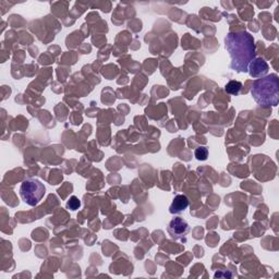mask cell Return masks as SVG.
Masks as SVG:
<instances>
[{"instance_id":"obj_3","label":"cell","mask_w":279,"mask_h":279,"mask_svg":"<svg viewBox=\"0 0 279 279\" xmlns=\"http://www.w3.org/2000/svg\"><path fill=\"white\" fill-rule=\"evenodd\" d=\"M46 193V188L38 179H29L22 182L20 187V195L25 204L36 206Z\"/></svg>"},{"instance_id":"obj_5","label":"cell","mask_w":279,"mask_h":279,"mask_svg":"<svg viewBox=\"0 0 279 279\" xmlns=\"http://www.w3.org/2000/svg\"><path fill=\"white\" fill-rule=\"evenodd\" d=\"M268 70H269V66L263 58H255L251 62L248 69L250 76L255 79L265 77L268 73Z\"/></svg>"},{"instance_id":"obj_6","label":"cell","mask_w":279,"mask_h":279,"mask_svg":"<svg viewBox=\"0 0 279 279\" xmlns=\"http://www.w3.org/2000/svg\"><path fill=\"white\" fill-rule=\"evenodd\" d=\"M189 206V199L183 194H178L174 197L173 203L170 205V213L172 214H180L184 212Z\"/></svg>"},{"instance_id":"obj_8","label":"cell","mask_w":279,"mask_h":279,"mask_svg":"<svg viewBox=\"0 0 279 279\" xmlns=\"http://www.w3.org/2000/svg\"><path fill=\"white\" fill-rule=\"evenodd\" d=\"M194 156H195V158L197 160H201V161L206 160V159H208V157H209V150H208V147L199 146V147H197L195 150V152H194Z\"/></svg>"},{"instance_id":"obj_2","label":"cell","mask_w":279,"mask_h":279,"mask_svg":"<svg viewBox=\"0 0 279 279\" xmlns=\"http://www.w3.org/2000/svg\"><path fill=\"white\" fill-rule=\"evenodd\" d=\"M254 101L264 108L277 106L279 103V78L272 73L255 80L251 86Z\"/></svg>"},{"instance_id":"obj_4","label":"cell","mask_w":279,"mask_h":279,"mask_svg":"<svg viewBox=\"0 0 279 279\" xmlns=\"http://www.w3.org/2000/svg\"><path fill=\"white\" fill-rule=\"evenodd\" d=\"M190 231L189 224L181 217H175L168 225V232L174 239H181Z\"/></svg>"},{"instance_id":"obj_1","label":"cell","mask_w":279,"mask_h":279,"mask_svg":"<svg viewBox=\"0 0 279 279\" xmlns=\"http://www.w3.org/2000/svg\"><path fill=\"white\" fill-rule=\"evenodd\" d=\"M225 45L231 59L230 69L238 73L248 72L250 64L256 55L253 36L245 31L230 32L225 38Z\"/></svg>"},{"instance_id":"obj_7","label":"cell","mask_w":279,"mask_h":279,"mask_svg":"<svg viewBox=\"0 0 279 279\" xmlns=\"http://www.w3.org/2000/svg\"><path fill=\"white\" fill-rule=\"evenodd\" d=\"M241 88H242V83L239 82V81L232 80V81H229V82L226 84V86H225V91L230 95L236 96L240 93Z\"/></svg>"},{"instance_id":"obj_9","label":"cell","mask_w":279,"mask_h":279,"mask_svg":"<svg viewBox=\"0 0 279 279\" xmlns=\"http://www.w3.org/2000/svg\"><path fill=\"white\" fill-rule=\"evenodd\" d=\"M81 206V202L77 196H71L67 203V208L71 211H77Z\"/></svg>"}]
</instances>
